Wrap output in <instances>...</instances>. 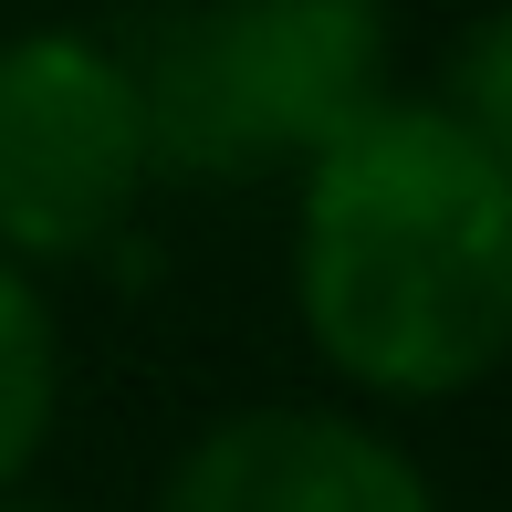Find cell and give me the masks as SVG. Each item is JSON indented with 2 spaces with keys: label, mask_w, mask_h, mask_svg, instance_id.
Segmentation results:
<instances>
[{
  "label": "cell",
  "mask_w": 512,
  "mask_h": 512,
  "mask_svg": "<svg viewBox=\"0 0 512 512\" xmlns=\"http://www.w3.org/2000/svg\"><path fill=\"white\" fill-rule=\"evenodd\" d=\"M293 314L356 398L439 408L512 345V157L429 95H387L304 157Z\"/></svg>",
  "instance_id": "obj_1"
},
{
  "label": "cell",
  "mask_w": 512,
  "mask_h": 512,
  "mask_svg": "<svg viewBox=\"0 0 512 512\" xmlns=\"http://www.w3.org/2000/svg\"><path fill=\"white\" fill-rule=\"evenodd\" d=\"M387 0H189L126 53L168 178L304 168L387 105Z\"/></svg>",
  "instance_id": "obj_2"
},
{
  "label": "cell",
  "mask_w": 512,
  "mask_h": 512,
  "mask_svg": "<svg viewBox=\"0 0 512 512\" xmlns=\"http://www.w3.org/2000/svg\"><path fill=\"white\" fill-rule=\"evenodd\" d=\"M0 512H53V502H21V492H11V502H0Z\"/></svg>",
  "instance_id": "obj_7"
},
{
  "label": "cell",
  "mask_w": 512,
  "mask_h": 512,
  "mask_svg": "<svg viewBox=\"0 0 512 512\" xmlns=\"http://www.w3.org/2000/svg\"><path fill=\"white\" fill-rule=\"evenodd\" d=\"M429 105H439V115H460L481 147H502V157H512V21H471L450 95H429Z\"/></svg>",
  "instance_id": "obj_6"
},
{
  "label": "cell",
  "mask_w": 512,
  "mask_h": 512,
  "mask_svg": "<svg viewBox=\"0 0 512 512\" xmlns=\"http://www.w3.org/2000/svg\"><path fill=\"white\" fill-rule=\"evenodd\" d=\"M157 512H439V492L345 408H230L168 460Z\"/></svg>",
  "instance_id": "obj_4"
},
{
  "label": "cell",
  "mask_w": 512,
  "mask_h": 512,
  "mask_svg": "<svg viewBox=\"0 0 512 512\" xmlns=\"http://www.w3.org/2000/svg\"><path fill=\"white\" fill-rule=\"evenodd\" d=\"M147 189L157 147L126 53L63 21L0 42V262H21L32 283L95 262L126 241Z\"/></svg>",
  "instance_id": "obj_3"
},
{
  "label": "cell",
  "mask_w": 512,
  "mask_h": 512,
  "mask_svg": "<svg viewBox=\"0 0 512 512\" xmlns=\"http://www.w3.org/2000/svg\"><path fill=\"white\" fill-rule=\"evenodd\" d=\"M63 408V345H53V304L21 262H0V502L21 492V471L42 460Z\"/></svg>",
  "instance_id": "obj_5"
}]
</instances>
